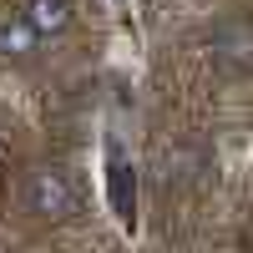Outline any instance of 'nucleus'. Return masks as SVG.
Returning a JSON list of instances; mask_svg holds the SVG:
<instances>
[{
	"mask_svg": "<svg viewBox=\"0 0 253 253\" xmlns=\"http://www.w3.org/2000/svg\"><path fill=\"white\" fill-rule=\"evenodd\" d=\"M20 15L31 20V31H36L41 41H56V36L71 31L76 0H20Z\"/></svg>",
	"mask_w": 253,
	"mask_h": 253,
	"instance_id": "2",
	"label": "nucleus"
},
{
	"mask_svg": "<svg viewBox=\"0 0 253 253\" xmlns=\"http://www.w3.org/2000/svg\"><path fill=\"white\" fill-rule=\"evenodd\" d=\"M41 46H46V41L31 31V20L20 15V5L0 15V56L5 61H31V56H41Z\"/></svg>",
	"mask_w": 253,
	"mask_h": 253,
	"instance_id": "3",
	"label": "nucleus"
},
{
	"mask_svg": "<svg viewBox=\"0 0 253 253\" xmlns=\"http://www.w3.org/2000/svg\"><path fill=\"white\" fill-rule=\"evenodd\" d=\"M20 203H26V213L41 218V223H66L76 218V208H81V193H76V182L66 167H31L26 182H20Z\"/></svg>",
	"mask_w": 253,
	"mask_h": 253,
	"instance_id": "1",
	"label": "nucleus"
}]
</instances>
